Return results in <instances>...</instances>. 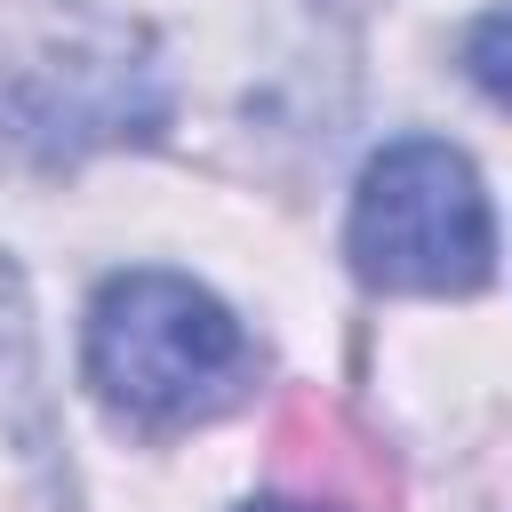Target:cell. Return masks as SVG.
<instances>
[{
  "instance_id": "cell-1",
  "label": "cell",
  "mask_w": 512,
  "mask_h": 512,
  "mask_svg": "<svg viewBox=\"0 0 512 512\" xmlns=\"http://www.w3.org/2000/svg\"><path fill=\"white\" fill-rule=\"evenodd\" d=\"M88 384L120 424L184 432L248 400L256 344L208 288L176 272H120L88 304Z\"/></svg>"
},
{
  "instance_id": "cell-3",
  "label": "cell",
  "mask_w": 512,
  "mask_h": 512,
  "mask_svg": "<svg viewBox=\"0 0 512 512\" xmlns=\"http://www.w3.org/2000/svg\"><path fill=\"white\" fill-rule=\"evenodd\" d=\"M152 120H160V96L128 56H56L16 88V136L40 152L152 136Z\"/></svg>"
},
{
  "instance_id": "cell-2",
  "label": "cell",
  "mask_w": 512,
  "mask_h": 512,
  "mask_svg": "<svg viewBox=\"0 0 512 512\" xmlns=\"http://www.w3.org/2000/svg\"><path fill=\"white\" fill-rule=\"evenodd\" d=\"M496 264V216L464 152L408 136L360 168L352 272L392 296H472Z\"/></svg>"
},
{
  "instance_id": "cell-4",
  "label": "cell",
  "mask_w": 512,
  "mask_h": 512,
  "mask_svg": "<svg viewBox=\"0 0 512 512\" xmlns=\"http://www.w3.org/2000/svg\"><path fill=\"white\" fill-rule=\"evenodd\" d=\"M464 72L512 112V8H496V16H480V24L464 32Z\"/></svg>"
},
{
  "instance_id": "cell-5",
  "label": "cell",
  "mask_w": 512,
  "mask_h": 512,
  "mask_svg": "<svg viewBox=\"0 0 512 512\" xmlns=\"http://www.w3.org/2000/svg\"><path fill=\"white\" fill-rule=\"evenodd\" d=\"M240 512H344V504H320V496H256V504H240Z\"/></svg>"
}]
</instances>
